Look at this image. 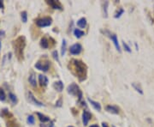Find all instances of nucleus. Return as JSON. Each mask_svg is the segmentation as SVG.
<instances>
[{
  "label": "nucleus",
  "instance_id": "obj_9",
  "mask_svg": "<svg viewBox=\"0 0 154 127\" xmlns=\"http://www.w3.org/2000/svg\"><path fill=\"white\" fill-rule=\"evenodd\" d=\"M109 37H110V40L113 41V43H114V45H115L116 49L119 53H121L122 51H121V47H120V45H119V42H118V40H117L116 35L115 34H110V33H109Z\"/></svg>",
  "mask_w": 154,
  "mask_h": 127
},
{
  "label": "nucleus",
  "instance_id": "obj_3",
  "mask_svg": "<svg viewBox=\"0 0 154 127\" xmlns=\"http://www.w3.org/2000/svg\"><path fill=\"white\" fill-rule=\"evenodd\" d=\"M67 92H68L69 95H77L79 101L81 100L82 93H81V91L79 86H78L76 83L73 82V83H71L70 85H69L68 88H67Z\"/></svg>",
  "mask_w": 154,
  "mask_h": 127
},
{
  "label": "nucleus",
  "instance_id": "obj_21",
  "mask_svg": "<svg viewBox=\"0 0 154 127\" xmlns=\"http://www.w3.org/2000/svg\"><path fill=\"white\" fill-rule=\"evenodd\" d=\"M66 47H67V42L66 40H63V43H62V48H61V55L63 56L66 53Z\"/></svg>",
  "mask_w": 154,
  "mask_h": 127
},
{
  "label": "nucleus",
  "instance_id": "obj_36",
  "mask_svg": "<svg viewBox=\"0 0 154 127\" xmlns=\"http://www.w3.org/2000/svg\"><path fill=\"white\" fill-rule=\"evenodd\" d=\"M68 127H74V126H68Z\"/></svg>",
  "mask_w": 154,
  "mask_h": 127
},
{
  "label": "nucleus",
  "instance_id": "obj_24",
  "mask_svg": "<svg viewBox=\"0 0 154 127\" xmlns=\"http://www.w3.org/2000/svg\"><path fill=\"white\" fill-rule=\"evenodd\" d=\"M123 13H124V9L121 8V9H119V10H118V11L115 14L114 17H115V18H119V17H120V16H121Z\"/></svg>",
  "mask_w": 154,
  "mask_h": 127
},
{
  "label": "nucleus",
  "instance_id": "obj_32",
  "mask_svg": "<svg viewBox=\"0 0 154 127\" xmlns=\"http://www.w3.org/2000/svg\"><path fill=\"white\" fill-rule=\"evenodd\" d=\"M102 126H103V127H109L106 123H102Z\"/></svg>",
  "mask_w": 154,
  "mask_h": 127
},
{
  "label": "nucleus",
  "instance_id": "obj_18",
  "mask_svg": "<svg viewBox=\"0 0 154 127\" xmlns=\"http://www.w3.org/2000/svg\"><path fill=\"white\" fill-rule=\"evenodd\" d=\"M132 87H133V88H134L139 94L143 95V90H142V88H141V85H140L139 83L133 82V83H132Z\"/></svg>",
  "mask_w": 154,
  "mask_h": 127
},
{
  "label": "nucleus",
  "instance_id": "obj_11",
  "mask_svg": "<svg viewBox=\"0 0 154 127\" xmlns=\"http://www.w3.org/2000/svg\"><path fill=\"white\" fill-rule=\"evenodd\" d=\"M106 111L110 113H113V114H118L119 113V108L116 106H111V105H109V106H106L105 107Z\"/></svg>",
  "mask_w": 154,
  "mask_h": 127
},
{
  "label": "nucleus",
  "instance_id": "obj_6",
  "mask_svg": "<svg viewBox=\"0 0 154 127\" xmlns=\"http://www.w3.org/2000/svg\"><path fill=\"white\" fill-rule=\"evenodd\" d=\"M81 50H82L81 45L80 43H75V44H74L73 46L70 47V48H69V53H70L72 55H78V54L81 53Z\"/></svg>",
  "mask_w": 154,
  "mask_h": 127
},
{
  "label": "nucleus",
  "instance_id": "obj_23",
  "mask_svg": "<svg viewBox=\"0 0 154 127\" xmlns=\"http://www.w3.org/2000/svg\"><path fill=\"white\" fill-rule=\"evenodd\" d=\"M21 16H22V20L23 22H27L28 21V14L26 11H22V14H21Z\"/></svg>",
  "mask_w": 154,
  "mask_h": 127
},
{
  "label": "nucleus",
  "instance_id": "obj_33",
  "mask_svg": "<svg viewBox=\"0 0 154 127\" xmlns=\"http://www.w3.org/2000/svg\"><path fill=\"white\" fill-rule=\"evenodd\" d=\"M90 127H100L99 126H97V125H93V126H91Z\"/></svg>",
  "mask_w": 154,
  "mask_h": 127
},
{
  "label": "nucleus",
  "instance_id": "obj_1",
  "mask_svg": "<svg viewBox=\"0 0 154 127\" xmlns=\"http://www.w3.org/2000/svg\"><path fill=\"white\" fill-rule=\"evenodd\" d=\"M71 63H73L74 69L75 70L76 75L79 77V79L81 81L85 80L87 77V65L83 62L77 60V59H73Z\"/></svg>",
  "mask_w": 154,
  "mask_h": 127
},
{
  "label": "nucleus",
  "instance_id": "obj_14",
  "mask_svg": "<svg viewBox=\"0 0 154 127\" xmlns=\"http://www.w3.org/2000/svg\"><path fill=\"white\" fill-rule=\"evenodd\" d=\"M28 82L31 84V86L33 87H36L37 86V81H36V76L34 73H32L29 77H28Z\"/></svg>",
  "mask_w": 154,
  "mask_h": 127
},
{
  "label": "nucleus",
  "instance_id": "obj_7",
  "mask_svg": "<svg viewBox=\"0 0 154 127\" xmlns=\"http://www.w3.org/2000/svg\"><path fill=\"white\" fill-rule=\"evenodd\" d=\"M28 101H29L30 103H32V104H34V105H36V106H38V107H44V106H45L42 102H40V101H38V100L34 97V95H33V93H32L31 91H28Z\"/></svg>",
  "mask_w": 154,
  "mask_h": 127
},
{
  "label": "nucleus",
  "instance_id": "obj_16",
  "mask_svg": "<svg viewBox=\"0 0 154 127\" xmlns=\"http://www.w3.org/2000/svg\"><path fill=\"white\" fill-rule=\"evenodd\" d=\"M37 115H38V117H39V120H40L42 123H46V122H49V121H50V118H49V117H47V116H46V115H44V114H42V113H37Z\"/></svg>",
  "mask_w": 154,
  "mask_h": 127
},
{
  "label": "nucleus",
  "instance_id": "obj_28",
  "mask_svg": "<svg viewBox=\"0 0 154 127\" xmlns=\"http://www.w3.org/2000/svg\"><path fill=\"white\" fill-rule=\"evenodd\" d=\"M122 45H123V47L125 48V51L126 52H128V53H131V49H130V47H129V46L126 43V42H122Z\"/></svg>",
  "mask_w": 154,
  "mask_h": 127
},
{
  "label": "nucleus",
  "instance_id": "obj_34",
  "mask_svg": "<svg viewBox=\"0 0 154 127\" xmlns=\"http://www.w3.org/2000/svg\"><path fill=\"white\" fill-rule=\"evenodd\" d=\"M0 49H1V42H0Z\"/></svg>",
  "mask_w": 154,
  "mask_h": 127
},
{
  "label": "nucleus",
  "instance_id": "obj_22",
  "mask_svg": "<svg viewBox=\"0 0 154 127\" xmlns=\"http://www.w3.org/2000/svg\"><path fill=\"white\" fill-rule=\"evenodd\" d=\"M9 98L10 99V101H12V103L13 104H16L17 103V97H16V95H14V94H12V93H9Z\"/></svg>",
  "mask_w": 154,
  "mask_h": 127
},
{
  "label": "nucleus",
  "instance_id": "obj_27",
  "mask_svg": "<svg viewBox=\"0 0 154 127\" xmlns=\"http://www.w3.org/2000/svg\"><path fill=\"white\" fill-rule=\"evenodd\" d=\"M108 2L106 1V2H104V17H107V7H108Z\"/></svg>",
  "mask_w": 154,
  "mask_h": 127
},
{
  "label": "nucleus",
  "instance_id": "obj_29",
  "mask_svg": "<svg viewBox=\"0 0 154 127\" xmlns=\"http://www.w3.org/2000/svg\"><path fill=\"white\" fill-rule=\"evenodd\" d=\"M52 56H53V58L59 63V57H58V53H57L56 51H53V53H52Z\"/></svg>",
  "mask_w": 154,
  "mask_h": 127
},
{
  "label": "nucleus",
  "instance_id": "obj_31",
  "mask_svg": "<svg viewBox=\"0 0 154 127\" xmlns=\"http://www.w3.org/2000/svg\"><path fill=\"white\" fill-rule=\"evenodd\" d=\"M3 3L0 1V9H3Z\"/></svg>",
  "mask_w": 154,
  "mask_h": 127
},
{
  "label": "nucleus",
  "instance_id": "obj_5",
  "mask_svg": "<svg viewBox=\"0 0 154 127\" xmlns=\"http://www.w3.org/2000/svg\"><path fill=\"white\" fill-rule=\"evenodd\" d=\"M34 67L37 70H42L44 72H46L49 70V68H50V62L49 61H46V62H44V61L43 62L39 61V62H37V63H35Z\"/></svg>",
  "mask_w": 154,
  "mask_h": 127
},
{
  "label": "nucleus",
  "instance_id": "obj_35",
  "mask_svg": "<svg viewBox=\"0 0 154 127\" xmlns=\"http://www.w3.org/2000/svg\"><path fill=\"white\" fill-rule=\"evenodd\" d=\"M50 127H54V126H53V125H51V126Z\"/></svg>",
  "mask_w": 154,
  "mask_h": 127
},
{
  "label": "nucleus",
  "instance_id": "obj_12",
  "mask_svg": "<svg viewBox=\"0 0 154 127\" xmlns=\"http://www.w3.org/2000/svg\"><path fill=\"white\" fill-rule=\"evenodd\" d=\"M39 82H40V86L46 87L48 84V78L45 75H40L39 76Z\"/></svg>",
  "mask_w": 154,
  "mask_h": 127
},
{
  "label": "nucleus",
  "instance_id": "obj_13",
  "mask_svg": "<svg viewBox=\"0 0 154 127\" xmlns=\"http://www.w3.org/2000/svg\"><path fill=\"white\" fill-rule=\"evenodd\" d=\"M53 88H54L56 91L62 92L63 89V82H61V81L55 82L53 83Z\"/></svg>",
  "mask_w": 154,
  "mask_h": 127
},
{
  "label": "nucleus",
  "instance_id": "obj_25",
  "mask_svg": "<svg viewBox=\"0 0 154 127\" xmlns=\"http://www.w3.org/2000/svg\"><path fill=\"white\" fill-rule=\"evenodd\" d=\"M34 121H35V119L33 115H29L28 117V123L29 125H34Z\"/></svg>",
  "mask_w": 154,
  "mask_h": 127
},
{
  "label": "nucleus",
  "instance_id": "obj_10",
  "mask_svg": "<svg viewBox=\"0 0 154 127\" xmlns=\"http://www.w3.org/2000/svg\"><path fill=\"white\" fill-rule=\"evenodd\" d=\"M91 118H92V115L88 111H83V113H82V121H83V125L85 126H87L88 125V122L91 120Z\"/></svg>",
  "mask_w": 154,
  "mask_h": 127
},
{
  "label": "nucleus",
  "instance_id": "obj_19",
  "mask_svg": "<svg viewBox=\"0 0 154 127\" xmlns=\"http://www.w3.org/2000/svg\"><path fill=\"white\" fill-rule=\"evenodd\" d=\"M74 34H75V36L76 38L80 39L81 37H82V36L85 34V33H84L82 30H81V29L75 28V29L74 30Z\"/></svg>",
  "mask_w": 154,
  "mask_h": 127
},
{
  "label": "nucleus",
  "instance_id": "obj_4",
  "mask_svg": "<svg viewBox=\"0 0 154 127\" xmlns=\"http://www.w3.org/2000/svg\"><path fill=\"white\" fill-rule=\"evenodd\" d=\"M52 23V19L51 17L47 16V17H44V18H40L38 19L36 21V25L40 27V28H45V27H48L51 26Z\"/></svg>",
  "mask_w": 154,
  "mask_h": 127
},
{
  "label": "nucleus",
  "instance_id": "obj_17",
  "mask_svg": "<svg viewBox=\"0 0 154 127\" xmlns=\"http://www.w3.org/2000/svg\"><path fill=\"white\" fill-rule=\"evenodd\" d=\"M77 26H78L79 28H84L87 26V19L84 18V17H82V18H81L80 20H78V22H77Z\"/></svg>",
  "mask_w": 154,
  "mask_h": 127
},
{
  "label": "nucleus",
  "instance_id": "obj_30",
  "mask_svg": "<svg viewBox=\"0 0 154 127\" xmlns=\"http://www.w3.org/2000/svg\"><path fill=\"white\" fill-rule=\"evenodd\" d=\"M56 107H62V99H59L56 102Z\"/></svg>",
  "mask_w": 154,
  "mask_h": 127
},
{
  "label": "nucleus",
  "instance_id": "obj_26",
  "mask_svg": "<svg viewBox=\"0 0 154 127\" xmlns=\"http://www.w3.org/2000/svg\"><path fill=\"white\" fill-rule=\"evenodd\" d=\"M5 99H6V95H5V93H4V91H3V89L0 88V101H4Z\"/></svg>",
  "mask_w": 154,
  "mask_h": 127
},
{
  "label": "nucleus",
  "instance_id": "obj_2",
  "mask_svg": "<svg viewBox=\"0 0 154 127\" xmlns=\"http://www.w3.org/2000/svg\"><path fill=\"white\" fill-rule=\"evenodd\" d=\"M25 38L23 36H20L18 37L15 41H14V48H15V53L17 54L18 58L20 57H22L23 58V50H24V47H25Z\"/></svg>",
  "mask_w": 154,
  "mask_h": 127
},
{
  "label": "nucleus",
  "instance_id": "obj_8",
  "mask_svg": "<svg viewBox=\"0 0 154 127\" xmlns=\"http://www.w3.org/2000/svg\"><path fill=\"white\" fill-rule=\"evenodd\" d=\"M47 4H49L52 9H59L62 10L63 9V6L61 4V3L59 1H54V0H51V1H46Z\"/></svg>",
  "mask_w": 154,
  "mask_h": 127
},
{
  "label": "nucleus",
  "instance_id": "obj_15",
  "mask_svg": "<svg viewBox=\"0 0 154 127\" xmlns=\"http://www.w3.org/2000/svg\"><path fill=\"white\" fill-rule=\"evenodd\" d=\"M87 101L90 102V104L93 107V108H94L95 110H97V111H100V110H101V106H100V104L99 102L94 101L93 100H92V99H90V98H87Z\"/></svg>",
  "mask_w": 154,
  "mask_h": 127
},
{
  "label": "nucleus",
  "instance_id": "obj_20",
  "mask_svg": "<svg viewBox=\"0 0 154 127\" xmlns=\"http://www.w3.org/2000/svg\"><path fill=\"white\" fill-rule=\"evenodd\" d=\"M40 46H41V47H43V48H45V49L48 48V47H49V42H48V41H47L46 38H42V39H41V41H40Z\"/></svg>",
  "mask_w": 154,
  "mask_h": 127
}]
</instances>
